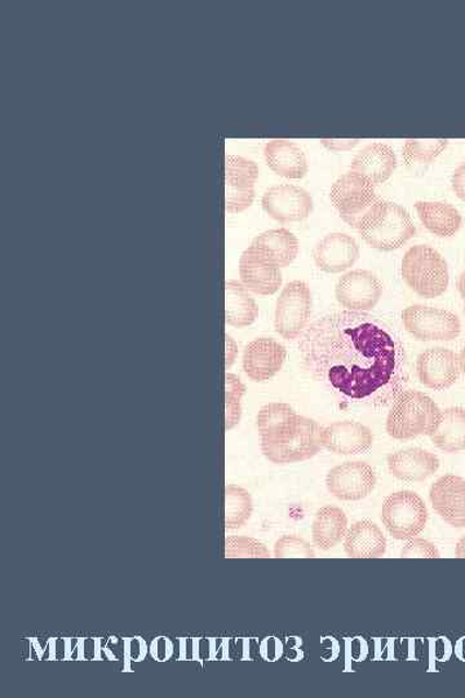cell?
<instances>
[{
	"label": "cell",
	"instance_id": "1",
	"mask_svg": "<svg viewBox=\"0 0 465 698\" xmlns=\"http://www.w3.org/2000/svg\"><path fill=\"white\" fill-rule=\"evenodd\" d=\"M306 370L341 397L385 406L404 392L406 352L400 336L365 312L323 316L300 335Z\"/></svg>",
	"mask_w": 465,
	"mask_h": 698
},
{
	"label": "cell",
	"instance_id": "2",
	"mask_svg": "<svg viewBox=\"0 0 465 698\" xmlns=\"http://www.w3.org/2000/svg\"><path fill=\"white\" fill-rule=\"evenodd\" d=\"M354 228L372 249L393 251L403 248L417 233L412 215L400 204L379 200L357 218Z\"/></svg>",
	"mask_w": 465,
	"mask_h": 698
},
{
	"label": "cell",
	"instance_id": "3",
	"mask_svg": "<svg viewBox=\"0 0 465 698\" xmlns=\"http://www.w3.org/2000/svg\"><path fill=\"white\" fill-rule=\"evenodd\" d=\"M323 427L313 419L296 414L272 434L260 437L262 451L274 464L308 461L323 448Z\"/></svg>",
	"mask_w": 465,
	"mask_h": 698
},
{
	"label": "cell",
	"instance_id": "4",
	"mask_svg": "<svg viewBox=\"0 0 465 698\" xmlns=\"http://www.w3.org/2000/svg\"><path fill=\"white\" fill-rule=\"evenodd\" d=\"M434 401L419 391H404L394 400L386 418V434L394 440H412L431 436L441 418Z\"/></svg>",
	"mask_w": 465,
	"mask_h": 698
},
{
	"label": "cell",
	"instance_id": "5",
	"mask_svg": "<svg viewBox=\"0 0 465 698\" xmlns=\"http://www.w3.org/2000/svg\"><path fill=\"white\" fill-rule=\"evenodd\" d=\"M401 274L407 286L421 298H439L449 287L446 260L432 246L417 245L408 249L401 264Z\"/></svg>",
	"mask_w": 465,
	"mask_h": 698
},
{
	"label": "cell",
	"instance_id": "6",
	"mask_svg": "<svg viewBox=\"0 0 465 698\" xmlns=\"http://www.w3.org/2000/svg\"><path fill=\"white\" fill-rule=\"evenodd\" d=\"M382 520L394 540H413L425 531L428 509L417 493L400 490L385 498Z\"/></svg>",
	"mask_w": 465,
	"mask_h": 698
},
{
	"label": "cell",
	"instance_id": "7",
	"mask_svg": "<svg viewBox=\"0 0 465 698\" xmlns=\"http://www.w3.org/2000/svg\"><path fill=\"white\" fill-rule=\"evenodd\" d=\"M404 327L408 334L420 342H451L462 333L457 316L449 310L414 305L403 312Z\"/></svg>",
	"mask_w": 465,
	"mask_h": 698
},
{
	"label": "cell",
	"instance_id": "8",
	"mask_svg": "<svg viewBox=\"0 0 465 698\" xmlns=\"http://www.w3.org/2000/svg\"><path fill=\"white\" fill-rule=\"evenodd\" d=\"M312 312V294L302 281H293L282 291L274 312V329L286 341H294L307 329Z\"/></svg>",
	"mask_w": 465,
	"mask_h": 698
},
{
	"label": "cell",
	"instance_id": "9",
	"mask_svg": "<svg viewBox=\"0 0 465 698\" xmlns=\"http://www.w3.org/2000/svg\"><path fill=\"white\" fill-rule=\"evenodd\" d=\"M331 202L339 211L345 223L354 227L357 218L362 216L373 203L380 199L375 186L363 176L348 171L334 182L330 192Z\"/></svg>",
	"mask_w": 465,
	"mask_h": 698
},
{
	"label": "cell",
	"instance_id": "10",
	"mask_svg": "<svg viewBox=\"0 0 465 698\" xmlns=\"http://www.w3.org/2000/svg\"><path fill=\"white\" fill-rule=\"evenodd\" d=\"M259 167L255 162L241 155L225 158V210L229 214L243 213L255 199V182Z\"/></svg>",
	"mask_w": 465,
	"mask_h": 698
},
{
	"label": "cell",
	"instance_id": "11",
	"mask_svg": "<svg viewBox=\"0 0 465 698\" xmlns=\"http://www.w3.org/2000/svg\"><path fill=\"white\" fill-rule=\"evenodd\" d=\"M377 485L375 471L365 462H345L331 469L326 476L327 490L341 500H362Z\"/></svg>",
	"mask_w": 465,
	"mask_h": 698
},
{
	"label": "cell",
	"instance_id": "12",
	"mask_svg": "<svg viewBox=\"0 0 465 698\" xmlns=\"http://www.w3.org/2000/svg\"><path fill=\"white\" fill-rule=\"evenodd\" d=\"M239 277L250 293L262 296L276 294L284 281L281 268L253 244L239 259Z\"/></svg>",
	"mask_w": 465,
	"mask_h": 698
},
{
	"label": "cell",
	"instance_id": "13",
	"mask_svg": "<svg viewBox=\"0 0 465 698\" xmlns=\"http://www.w3.org/2000/svg\"><path fill=\"white\" fill-rule=\"evenodd\" d=\"M382 295V281L365 270L345 273L335 286L336 300L351 312H368L377 307Z\"/></svg>",
	"mask_w": 465,
	"mask_h": 698
},
{
	"label": "cell",
	"instance_id": "14",
	"mask_svg": "<svg viewBox=\"0 0 465 698\" xmlns=\"http://www.w3.org/2000/svg\"><path fill=\"white\" fill-rule=\"evenodd\" d=\"M262 206L274 221L286 224L305 221L312 213L313 200L306 189L278 185L266 190Z\"/></svg>",
	"mask_w": 465,
	"mask_h": 698
},
{
	"label": "cell",
	"instance_id": "15",
	"mask_svg": "<svg viewBox=\"0 0 465 698\" xmlns=\"http://www.w3.org/2000/svg\"><path fill=\"white\" fill-rule=\"evenodd\" d=\"M417 372L422 386L434 391L446 390L461 377L460 355L448 348H429L418 357Z\"/></svg>",
	"mask_w": 465,
	"mask_h": 698
},
{
	"label": "cell",
	"instance_id": "16",
	"mask_svg": "<svg viewBox=\"0 0 465 698\" xmlns=\"http://www.w3.org/2000/svg\"><path fill=\"white\" fill-rule=\"evenodd\" d=\"M286 348L272 338H258L245 348L242 366L253 382H266L277 376L286 359Z\"/></svg>",
	"mask_w": 465,
	"mask_h": 698
},
{
	"label": "cell",
	"instance_id": "17",
	"mask_svg": "<svg viewBox=\"0 0 465 698\" xmlns=\"http://www.w3.org/2000/svg\"><path fill=\"white\" fill-rule=\"evenodd\" d=\"M432 507L446 524L465 528V481L446 475L437 481L429 492Z\"/></svg>",
	"mask_w": 465,
	"mask_h": 698
},
{
	"label": "cell",
	"instance_id": "18",
	"mask_svg": "<svg viewBox=\"0 0 465 698\" xmlns=\"http://www.w3.org/2000/svg\"><path fill=\"white\" fill-rule=\"evenodd\" d=\"M359 258L356 239L345 233H330L313 250V260L321 271L342 273L354 267Z\"/></svg>",
	"mask_w": 465,
	"mask_h": 698
},
{
	"label": "cell",
	"instance_id": "19",
	"mask_svg": "<svg viewBox=\"0 0 465 698\" xmlns=\"http://www.w3.org/2000/svg\"><path fill=\"white\" fill-rule=\"evenodd\" d=\"M323 448L337 456H356L366 453L373 443L370 428L362 423L341 421L323 428Z\"/></svg>",
	"mask_w": 465,
	"mask_h": 698
},
{
	"label": "cell",
	"instance_id": "20",
	"mask_svg": "<svg viewBox=\"0 0 465 698\" xmlns=\"http://www.w3.org/2000/svg\"><path fill=\"white\" fill-rule=\"evenodd\" d=\"M386 463L391 475L406 483L425 482L440 469L439 457L420 448L396 451Z\"/></svg>",
	"mask_w": 465,
	"mask_h": 698
},
{
	"label": "cell",
	"instance_id": "21",
	"mask_svg": "<svg viewBox=\"0 0 465 698\" xmlns=\"http://www.w3.org/2000/svg\"><path fill=\"white\" fill-rule=\"evenodd\" d=\"M396 167L397 157L393 147L377 141L355 155L349 171L363 176L377 187L390 179Z\"/></svg>",
	"mask_w": 465,
	"mask_h": 698
},
{
	"label": "cell",
	"instance_id": "22",
	"mask_svg": "<svg viewBox=\"0 0 465 698\" xmlns=\"http://www.w3.org/2000/svg\"><path fill=\"white\" fill-rule=\"evenodd\" d=\"M266 165L273 173L287 179H302L308 174V162L301 147L288 139H273L264 147Z\"/></svg>",
	"mask_w": 465,
	"mask_h": 698
},
{
	"label": "cell",
	"instance_id": "23",
	"mask_svg": "<svg viewBox=\"0 0 465 698\" xmlns=\"http://www.w3.org/2000/svg\"><path fill=\"white\" fill-rule=\"evenodd\" d=\"M344 549L351 559L382 558L386 552V539L382 529L372 521H357L345 534Z\"/></svg>",
	"mask_w": 465,
	"mask_h": 698
},
{
	"label": "cell",
	"instance_id": "24",
	"mask_svg": "<svg viewBox=\"0 0 465 698\" xmlns=\"http://www.w3.org/2000/svg\"><path fill=\"white\" fill-rule=\"evenodd\" d=\"M415 209L421 224L437 237H453L462 227V215L453 204L418 201Z\"/></svg>",
	"mask_w": 465,
	"mask_h": 698
},
{
	"label": "cell",
	"instance_id": "25",
	"mask_svg": "<svg viewBox=\"0 0 465 698\" xmlns=\"http://www.w3.org/2000/svg\"><path fill=\"white\" fill-rule=\"evenodd\" d=\"M259 316V307L248 288L236 280L225 284V320L238 329L251 327Z\"/></svg>",
	"mask_w": 465,
	"mask_h": 698
},
{
	"label": "cell",
	"instance_id": "26",
	"mask_svg": "<svg viewBox=\"0 0 465 698\" xmlns=\"http://www.w3.org/2000/svg\"><path fill=\"white\" fill-rule=\"evenodd\" d=\"M347 532L348 518L339 507H322L315 513L312 524L313 543L322 552H329V549L339 545Z\"/></svg>",
	"mask_w": 465,
	"mask_h": 698
},
{
	"label": "cell",
	"instance_id": "27",
	"mask_svg": "<svg viewBox=\"0 0 465 698\" xmlns=\"http://www.w3.org/2000/svg\"><path fill=\"white\" fill-rule=\"evenodd\" d=\"M431 439L434 446L445 453L453 454L465 450V409L454 406L443 411Z\"/></svg>",
	"mask_w": 465,
	"mask_h": 698
},
{
	"label": "cell",
	"instance_id": "28",
	"mask_svg": "<svg viewBox=\"0 0 465 698\" xmlns=\"http://www.w3.org/2000/svg\"><path fill=\"white\" fill-rule=\"evenodd\" d=\"M252 244L262 249L279 268L290 265L300 250L298 238L286 228L266 230L253 239Z\"/></svg>",
	"mask_w": 465,
	"mask_h": 698
},
{
	"label": "cell",
	"instance_id": "29",
	"mask_svg": "<svg viewBox=\"0 0 465 698\" xmlns=\"http://www.w3.org/2000/svg\"><path fill=\"white\" fill-rule=\"evenodd\" d=\"M253 504L248 490L235 484L225 488V528H242L251 518Z\"/></svg>",
	"mask_w": 465,
	"mask_h": 698
},
{
	"label": "cell",
	"instance_id": "30",
	"mask_svg": "<svg viewBox=\"0 0 465 698\" xmlns=\"http://www.w3.org/2000/svg\"><path fill=\"white\" fill-rule=\"evenodd\" d=\"M448 139H408L404 145V159L407 166L431 164L446 150Z\"/></svg>",
	"mask_w": 465,
	"mask_h": 698
},
{
	"label": "cell",
	"instance_id": "31",
	"mask_svg": "<svg viewBox=\"0 0 465 698\" xmlns=\"http://www.w3.org/2000/svg\"><path fill=\"white\" fill-rule=\"evenodd\" d=\"M246 387L235 374L225 376V429L235 428L242 415V399Z\"/></svg>",
	"mask_w": 465,
	"mask_h": 698
},
{
	"label": "cell",
	"instance_id": "32",
	"mask_svg": "<svg viewBox=\"0 0 465 698\" xmlns=\"http://www.w3.org/2000/svg\"><path fill=\"white\" fill-rule=\"evenodd\" d=\"M227 558H270L271 553L262 542L248 537H227L225 540Z\"/></svg>",
	"mask_w": 465,
	"mask_h": 698
},
{
	"label": "cell",
	"instance_id": "33",
	"mask_svg": "<svg viewBox=\"0 0 465 698\" xmlns=\"http://www.w3.org/2000/svg\"><path fill=\"white\" fill-rule=\"evenodd\" d=\"M274 556L284 558H315V553L310 543L298 535H285L279 539L274 546Z\"/></svg>",
	"mask_w": 465,
	"mask_h": 698
},
{
	"label": "cell",
	"instance_id": "34",
	"mask_svg": "<svg viewBox=\"0 0 465 698\" xmlns=\"http://www.w3.org/2000/svg\"><path fill=\"white\" fill-rule=\"evenodd\" d=\"M401 558L439 559L441 556L434 543L422 539H413L406 543L403 552H401Z\"/></svg>",
	"mask_w": 465,
	"mask_h": 698
},
{
	"label": "cell",
	"instance_id": "35",
	"mask_svg": "<svg viewBox=\"0 0 465 698\" xmlns=\"http://www.w3.org/2000/svg\"><path fill=\"white\" fill-rule=\"evenodd\" d=\"M320 143L330 151H349L361 143V139H321Z\"/></svg>",
	"mask_w": 465,
	"mask_h": 698
},
{
	"label": "cell",
	"instance_id": "36",
	"mask_svg": "<svg viewBox=\"0 0 465 698\" xmlns=\"http://www.w3.org/2000/svg\"><path fill=\"white\" fill-rule=\"evenodd\" d=\"M451 185H453L455 194L465 201V162L455 168Z\"/></svg>",
	"mask_w": 465,
	"mask_h": 698
},
{
	"label": "cell",
	"instance_id": "37",
	"mask_svg": "<svg viewBox=\"0 0 465 698\" xmlns=\"http://www.w3.org/2000/svg\"><path fill=\"white\" fill-rule=\"evenodd\" d=\"M238 356V345L231 336H225V368H231Z\"/></svg>",
	"mask_w": 465,
	"mask_h": 698
},
{
	"label": "cell",
	"instance_id": "38",
	"mask_svg": "<svg viewBox=\"0 0 465 698\" xmlns=\"http://www.w3.org/2000/svg\"><path fill=\"white\" fill-rule=\"evenodd\" d=\"M455 556L457 559H465V535L456 543Z\"/></svg>",
	"mask_w": 465,
	"mask_h": 698
},
{
	"label": "cell",
	"instance_id": "39",
	"mask_svg": "<svg viewBox=\"0 0 465 698\" xmlns=\"http://www.w3.org/2000/svg\"><path fill=\"white\" fill-rule=\"evenodd\" d=\"M457 292H460L462 298L465 300V271L461 273L456 282Z\"/></svg>",
	"mask_w": 465,
	"mask_h": 698
},
{
	"label": "cell",
	"instance_id": "40",
	"mask_svg": "<svg viewBox=\"0 0 465 698\" xmlns=\"http://www.w3.org/2000/svg\"><path fill=\"white\" fill-rule=\"evenodd\" d=\"M460 358H461L462 371L465 374V345L461 352Z\"/></svg>",
	"mask_w": 465,
	"mask_h": 698
},
{
	"label": "cell",
	"instance_id": "41",
	"mask_svg": "<svg viewBox=\"0 0 465 698\" xmlns=\"http://www.w3.org/2000/svg\"><path fill=\"white\" fill-rule=\"evenodd\" d=\"M464 313H465V307H464Z\"/></svg>",
	"mask_w": 465,
	"mask_h": 698
}]
</instances>
